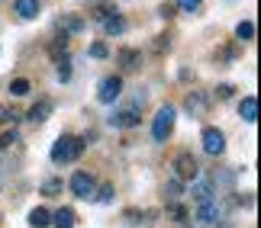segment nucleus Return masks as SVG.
<instances>
[{
  "label": "nucleus",
  "instance_id": "25",
  "mask_svg": "<svg viewBox=\"0 0 261 228\" xmlns=\"http://www.w3.org/2000/svg\"><path fill=\"white\" fill-rule=\"evenodd\" d=\"M90 55H94V58H107V55H110V48H107L103 42H94V45H90Z\"/></svg>",
  "mask_w": 261,
  "mask_h": 228
},
{
  "label": "nucleus",
  "instance_id": "2",
  "mask_svg": "<svg viewBox=\"0 0 261 228\" xmlns=\"http://www.w3.org/2000/svg\"><path fill=\"white\" fill-rule=\"evenodd\" d=\"M174 119H177L174 106H162V110H158L155 122H152V138L155 142H168V135H171V128H174Z\"/></svg>",
  "mask_w": 261,
  "mask_h": 228
},
{
  "label": "nucleus",
  "instance_id": "27",
  "mask_svg": "<svg viewBox=\"0 0 261 228\" xmlns=\"http://www.w3.org/2000/svg\"><path fill=\"white\" fill-rule=\"evenodd\" d=\"M10 119H19V113L16 110H7V106L0 103V122H10Z\"/></svg>",
  "mask_w": 261,
  "mask_h": 228
},
{
  "label": "nucleus",
  "instance_id": "15",
  "mask_svg": "<svg viewBox=\"0 0 261 228\" xmlns=\"http://www.w3.org/2000/svg\"><path fill=\"white\" fill-rule=\"evenodd\" d=\"M16 13L23 16V19H36L39 16V0H16Z\"/></svg>",
  "mask_w": 261,
  "mask_h": 228
},
{
  "label": "nucleus",
  "instance_id": "20",
  "mask_svg": "<svg viewBox=\"0 0 261 228\" xmlns=\"http://www.w3.org/2000/svg\"><path fill=\"white\" fill-rule=\"evenodd\" d=\"M236 36H239V42H252V39H255V23L242 19V23L236 26Z\"/></svg>",
  "mask_w": 261,
  "mask_h": 228
},
{
  "label": "nucleus",
  "instance_id": "26",
  "mask_svg": "<svg viewBox=\"0 0 261 228\" xmlns=\"http://www.w3.org/2000/svg\"><path fill=\"white\" fill-rule=\"evenodd\" d=\"M232 90H236L232 84H219V87H216V96H219V100H229V96H232Z\"/></svg>",
  "mask_w": 261,
  "mask_h": 228
},
{
  "label": "nucleus",
  "instance_id": "30",
  "mask_svg": "<svg viewBox=\"0 0 261 228\" xmlns=\"http://www.w3.org/2000/svg\"><path fill=\"white\" fill-rule=\"evenodd\" d=\"M71 77V68H68V58L65 61H58V81H68Z\"/></svg>",
  "mask_w": 261,
  "mask_h": 228
},
{
  "label": "nucleus",
  "instance_id": "11",
  "mask_svg": "<svg viewBox=\"0 0 261 228\" xmlns=\"http://www.w3.org/2000/svg\"><path fill=\"white\" fill-rule=\"evenodd\" d=\"M100 23H103L107 36H123V32H126V19L119 16V13H110L107 19H100Z\"/></svg>",
  "mask_w": 261,
  "mask_h": 228
},
{
  "label": "nucleus",
  "instance_id": "19",
  "mask_svg": "<svg viewBox=\"0 0 261 228\" xmlns=\"http://www.w3.org/2000/svg\"><path fill=\"white\" fill-rule=\"evenodd\" d=\"M29 225H33V228H48V225H52L48 209H33V212H29Z\"/></svg>",
  "mask_w": 261,
  "mask_h": 228
},
{
  "label": "nucleus",
  "instance_id": "8",
  "mask_svg": "<svg viewBox=\"0 0 261 228\" xmlns=\"http://www.w3.org/2000/svg\"><path fill=\"white\" fill-rule=\"evenodd\" d=\"M110 125H113V128H133V125H139V113H136V106L113 113V116H110Z\"/></svg>",
  "mask_w": 261,
  "mask_h": 228
},
{
  "label": "nucleus",
  "instance_id": "32",
  "mask_svg": "<svg viewBox=\"0 0 261 228\" xmlns=\"http://www.w3.org/2000/svg\"><path fill=\"white\" fill-rule=\"evenodd\" d=\"M97 200H100V203H110V200H113V186L107 183L103 190H100V196H97Z\"/></svg>",
  "mask_w": 261,
  "mask_h": 228
},
{
  "label": "nucleus",
  "instance_id": "9",
  "mask_svg": "<svg viewBox=\"0 0 261 228\" xmlns=\"http://www.w3.org/2000/svg\"><path fill=\"white\" fill-rule=\"evenodd\" d=\"M58 29H62L65 36H77V32H84V19H81V16L65 13L62 19H58Z\"/></svg>",
  "mask_w": 261,
  "mask_h": 228
},
{
  "label": "nucleus",
  "instance_id": "5",
  "mask_svg": "<svg viewBox=\"0 0 261 228\" xmlns=\"http://www.w3.org/2000/svg\"><path fill=\"white\" fill-rule=\"evenodd\" d=\"M68 186H71V193H74V196L87 200V196H94L97 180H94V177H90L87 171H74V174H71V180H68Z\"/></svg>",
  "mask_w": 261,
  "mask_h": 228
},
{
  "label": "nucleus",
  "instance_id": "21",
  "mask_svg": "<svg viewBox=\"0 0 261 228\" xmlns=\"http://www.w3.org/2000/svg\"><path fill=\"white\" fill-rule=\"evenodd\" d=\"M10 93H13V96H26L29 93V81H26V77H16V81L10 84Z\"/></svg>",
  "mask_w": 261,
  "mask_h": 228
},
{
  "label": "nucleus",
  "instance_id": "16",
  "mask_svg": "<svg viewBox=\"0 0 261 228\" xmlns=\"http://www.w3.org/2000/svg\"><path fill=\"white\" fill-rule=\"evenodd\" d=\"M139 61H142V55H139L136 48H123V52H119V64H123L126 71H136Z\"/></svg>",
  "mask_w": 261,
  "mask_h": 228
},
{
  "label": "nucleus",
  "instance_id": "17",
  "mask_svg": "<svg viewBox=\"0 0 261 228\" xmlns=\"http://www.w3.org/2000/svg\"><path fill=\"white\" fill-rule=\"evenodd\" d=\"M52 225L55 228H74V209H68V206H65V209H58L52 215Z\"/></svg>",
  "mask_w": 261,
  "mask_h": 228
},
{
  "label": "nucleus",
  "instance_id": "3",
  "mask_svg": "<svg viewBox=\"0 0 261 228\" xmlns=\"http://www.w3.org/2000/svg\"><path fill=\"white\" fill-rule=\"evenodd\" d=\"M174 177H177V180H197V177H200L197 157L187 154V151H180V154L174 157Z\"/></svg>",
  "mask_w": 261,
  "mask_h": 228
},
{
  "label": "nucleus",
  "instance_id": "23",
  "mask_svg": "<svg viewBox=\"0 0 261 228\" xmlns=\"http://www.w3.org/2000/svg\"><path fill=\"white\" fill-rule=\"evenodd\" d=\"M168 215H171L174 222H184V219H187V209H184V206H171V209H168Z\"/></svg>",
  "mask_w": 261,
  "mask_h": 228
},
{
  "label": "nucleus",
  "instance_id": "31",
  "mask_svg": "<svg viewBox=\"0 0 261 228\" xmlns=\"http://www.w3.org/2000/svg\"><path fill=\"white\" fill-rule=\"evenodd\" d=\"M110 13H116V10L110 7V4H103V7H97V13H94V16H97V19H107Z\"/></svg>",
  "mask_w": 261,
  "mask_h": 228
},
{
  "label": "nucleus",
  "instance_id": "4",
  "mask_svg": "<svg viewBox=\"0 0 261 228\" xmlns=\"http://www.w3.org/2000/svg\"><path fill=\"white\" fill-rule=\"evenodd\" d=\"M119 93H123V77H116V74H110L100 81V90H97V100L100 103H116L119 100Z\"/></svg>",
  "mask_w": 261,
  "mask_h": 228
},
{
  "label": "nucleus",
  "instance_id": "7",
  "mask_svg": "<svg viewBox=\"0 0 261 228\" xmlns=\"http://www.w3.org/2000/svg\"><path fill=\"white\" fill-rule=\"evenodd\" d=\"M184 106H187V113L194 116V119H200V116H206V110H210V100L200 90H194V93H187V100H184Z\"/></svg>",
  "mask_w": 261,
  "mask_h": 228
},
{
  "label": "nucleus",
  "instance_id": "6",
  "mask_svg": "<svg viewBox=\"0 0 261 228\" xmlns=\"http://www.w3.org/2000/svg\"><path fill=\"white\" fill-rule=\"evenodd\" d=\"M203 151L213 154V157H219V154L226 151V135L219 132V128H213V125L203 128Z\"/></svg>",
  "mask_w": 261,
  "mask_h": 228
},
{
  "label": "nucleus",
  "instance_id": "13",
  "mask_svg": "<svg viewBox=\"0 0 261 228\" xmlns=\"http://www.w3.org/2000/svg\"><path fill=\"white\" fill-rule=\"evenodd\" d=\"M239 116H242L245 122H255L258 119V96H245L242 106H239Z\"/></svg>",
  "mask_w": 261,
  "mask_h": 228
},
{
  "label": "nucleus",
  "instance_id": "34",
  "mask_svg": "<svg viewBox=\"0 0 261 228\" xmlns=\"http://www.w3.org/2000/svg\"><path fill=\"white\" fill-rule=\"evenodd\" d=\"M165 48H171V42H168V36H158V42H155V52H165Z\"/></svg>",
  "mask_w": 261,
  "mask_h": 228
},
{
  "label": "nucleus",
  "instance_id": "14",
  "mask_svg": "<svg viewBox=\"0 0 261 228\" xmlns=\"http://www.w3.org/2000/svg\"><path fill=\"white\" fill-rule=\"evenodd\" d=\"M194 186H190V193L197 196V203H203V200H213V183L210 180H190Z\"/></svg>",
  "mask_w": 261,
  "mask_h": 228
},
{
  "label": "nucleus",
  "instance_id": "28",
  "mask_svg": "<svg viewBox=\"0 0 261 228\" xmlns=\"http://www.w3.org/2000/svg\"><path fill=\"white\" fill-rule=\"evenodd\" d=\"M174 10H177L174 4H162V7H158V16H162V19H171V16H174Z\"/></svg>",
  "mask_w": 261,
  "mask_h": 228
},
{
  "label": "nucleus",
  "instance_id": "35",
  "mask_svg": "<svg viewBox=\"0 0 261 228\" xmlns=\"http://www.w3.org/2000/svg\"><path fill=\"white\" fill-rule=\"evenodd\" d=\"M229 58H236L232 48H223V52H216V61H229Z\"/></svg>",
  "mask_w": 261,
  "mask_h": 228
},
{
  "label": "nucleus",
  "instance_id": "10",
  "mask_svg": "<svg viewBox=\"0 0 261 228\" xmlns=\"http://www.w3.org/2000/svg\"><path fill=\"white\" fill-rule=\"evenodd\" d=\"M197 219H200V222H216V219H219V206H216V200L197 203Z\"/></svg>",
  "mask_w": 261,
  "mask_h": 228
},
{
  "label": "nucleus",
  "instance_id": "33",
  "mask_svg": "<svg viewBox=\"0 0 261 228\" xmlns=\"http://www.w3.org/2000/svg\"><path fill=\"white\" fill-rule=\"evenodd\" d=\"M13 142H16V132H7L4 138H0V151H4V148H10Z\"/></svg>",
  "mask_w": 261,
  "mask_h": 228
},
{
  "label": "nucleus",
  "instance_id": "22",
  "mask_svg": "<svg viewBox=\"0 0 261 228\" xmlns=\"http://www.w3.org/2000/svg\"><path fill=\"white\" fill-rule=\"evenodd\" d=\"M177 7L184 10V13H197V10L203 7V0H177Z\"/></svg>",
  "mask_w": 261,
  "mask_h": 228
},
{
  "label": "nucleus",
  "instance_id": "29",
  "mask_svg": "<svg viewBox=\"0 0 261 228\" xmlns=\"http://www.w3.org/2000/svg\"><path fill=\"white\" fill-rule=\"evenodd\" d=\"M165 196H168V200H177V196H180V180H174V183H168V190H165Z\"/></svg>",
  "mask_w": 261,
  "mask_h": 228
},
{
  "label": "nucleus",
  "instance_id": "1",
  "mask_svg": "<svg viewBox=\"0 0 261 228\" xmlns=\"http://www.w3.org/2000/svg\"><path fill=\"white\" fill-rule=\"evenodd\" d=\"M84 151V142L81 138H74V135H62L58 142L52 145V161L55 164H68V161H77Z\"/></svg>",
  "mask_w": 261,
  "mask_h": 228
},
{
  "label": "nucleus",
  "instance_id": "12",
  "mask_svg": "<svg viewBox=\"0 0 261 228\" xmlns=\"http://www.w3.org/2000/svg\"><path fill=\"white\" fill-rule=\"evenodd\" d=\"M48 58L52 61H65L68 58V36H58L52 45H48Z\"/></svg>",
  "mask_w": 261,
  "mask_h": 228
},
{
  "label": "nucleus",
  "instance_id": "18",
  "mask_svg": "<svg viewBox=\"0 0 261 228\" xmlns=\"http://www.w3.org/2000/svg\"><path fill=\"white\" fill-rule=\"evenodd\" d=\"M48 113H52V100H42V103H36L33 110H29V119H33V122H45Z\"/></svg>",
  "mask_w": 261,
  "mask_h": 228
},
{
  "label": "nucleus",
  "instance_id": "24",
  "mask_svg": "<svg viewBox=\"0 0 261 228\" xmlns=\"http://www.w3.org/2000/svg\"><path fill=\"white\" fill-rule=\"evenodd\" d=\"M42 190H45V196H58V193H62V180H48Z\"/></svg>",
  "mask_w": 261,
  "mask_h": 228
}]
</instances>
